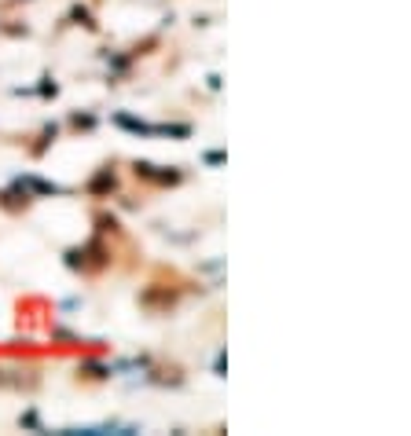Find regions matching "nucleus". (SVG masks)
Instances as JSON below:
<instances>
[{
  "mask_svg": "<svg viewBox=\"0 0 411 436\" xmlns=\"http://www.w3.org/2000/svg\"><path fill=\"white\" fill-rule=\"evenodd\" d=\"M206 162H209V165H221V162H224V154H221V151H209V154H206Z\"/></svg>",
  "mask_w": 411,
  "mask_h": 436,
  "instance_id": "2",
  "label": "nucleus"
},
{
  "mask_svg": "<svg viewBox=\"0 0 411 436\" xmlns=\"http://www.w3.org/2000/svg\"><path fill=\"white\" fill-rule=\"evenodd\" d=\"M118 125L129 128V133H140V136H154V133H158V125H144V121H136V118H125V114L118 118Z\"/></svg>",
  "mask_w": 411,
  "mask_h": 436,
  "instance_id": "1",
  "label": "nucleus"
}]
</instances>
